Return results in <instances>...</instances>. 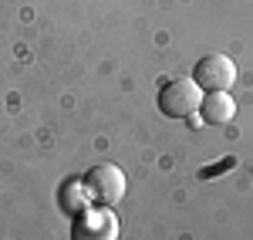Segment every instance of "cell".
<instances>
[{
	"instance_id": "cell-1",
	"label": "cell",
	"mask_w": 253,
	"mask_h": 240,
	"mask_svg": "<svg viewBox=\"0 0 253 240\" xmlns=\"http://www.w3.org/2000/svg\"><path fill=\"white\" fill-rule=\"evenodd\" d=\"M199 105H203V92L189 78L166 81L162 92H159V112L169 115V119H189V115L199 112Z\"/></svg>"
},
{
	"instance_id": "cell-2",
	"label": "cell",
	"mask_w": 253,
	"mask_h": 240,
	"mask_svg": "<svg viewBox=\"0 0 253 240\" xmlns=\"http://www.w3.org/2000/svg\"><path fill=\"white\" fill-rule=\"evenodd\" d=\"M84 190L98 206H115L125 196V173L118 169L115 162H101L84 176Z\"/></svg>"
},
{
	"instance_id": "cell-3",
	"label": "cell",
	"mask_w": 253,
	"mask_h": 240,
	"mask_svg": "<svg viewBox=\"0 0 253 240\" xmlns=\"http://www.w3.org/2000/svg\"><path fill=\"white\" fill-rule=\"evenodd\" d=\"M71 240H118V217L112 213V206L81 210L71 227Z\"/></svg>"
},
{
	"instance_id": "cell-4",
	"label": "cell",
	"mask_w": 253,
	"mask_h": 240,
	"mask_svg": "<svg viewBox=\"0 0 253 240\" xmlns=\"http://www.w3.org/2000/svg\"><path fill=\"white\" fill-rule=\"evenodd\" d=\"M193 81L206 92H230V85L236 81V64L226 54H206L193 68Z\"/></svg>"
},
{
	"instance_id": "cell-5",
	"label": "cell",
	"mask_w": 253,
	"mask_h": 240,
	"mask_svg": "<svg viewBox=\"0 0 253 240\" xmlns=\"http://www.w3.org/2000/svg\"><path fill=\"white\" fill-rule=\"evenodd\" d=\"M199 112H203V122L223 125V122H230L236 115V101H233V95H226V92H210V95H203Z\"/></svg>"
},
{
	"instance_id": "cell-6",
	"label": "cell",
	"mask_w": 253,
	"mask_h": 240,
	"mask_svg": "<svg viewBox=\"0 0 253 240\" xmlns=\"http://www.w3.org/2000/svg\"><path fill=\"white\" fill-rule=\"evenodd\" d=\"M230 166H233V159H223L219 166H213V169H203L199 176H203V180H213V173H223V169H230Z\"/></svg>"
}]
</instances>
